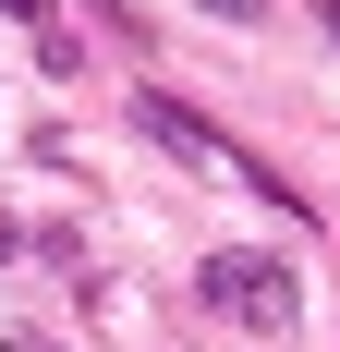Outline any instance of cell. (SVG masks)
<instances>
[{
  "label": "cell",
  "mask_w": 340,
  "mask_h": 352,
  "mask_svg": "<svg viewBox=\"0 0 340 352\" xmlns=\"http://www.w3.org/2000/svg\"><path fill=\"white\" fill-rule=\"evenodd\" d=\"M316 25H328V36H340V0H316Z\"/></svg>",
  "instance_id": "5"
},
{
  "label": "cell",
  "mask_w": 340,
  "mask_h": 352,
  "mask_svg": "<svg viewBox=\"0 0 340 352\" xmlns=\"http://www.w3.org/2000/svg\"><path fill=\"white\" fill-rule=\"evenodd\" d=\"M0 352H61V340H0Z\"/></svg>",
  "instance_id": "6"
},
{
  "label": "cell",
  "mask_w": 340,
  "mask_h": 352,
  "mask_svg": "<svg viewBox=\"0 0 340 352\" xmlns=\"http://www.w3.org/2000/svg\"><path fill=\"white\" fill-rule=\"evenodd\" d=\"M206 304L243 316V328H292V316H304V280H292V255L231 243V255H206Z\"/></svg>",
  "instance_id": "1"
},
{
  "label": "cell",
  "mask_w": 340,
  "mask_h": 352,
  "mask_svg": "<svg viewBox=\"0 0 340 352\" xmlns=\"http://www.w3.org/2000/svg\"><path fill=\"white\" fill-rule=\"evenodd\" d=\"M206 12H219V25H255V12H268V0H206Z\"/></svg>",
  "instance_id": "3"
},
{
  "label": "cell",
  "mask_w": 340,
  "mask_h": 352,
  "mask_svg": "<svg viewBox=\"0 0 340 352\" xmlns=\"http://www.w3.org/2000/svg\"><path fill=\"white\" fill-rule=\"evenodd\" d=\"M12 255H25V231H12V219H0V267H12Z\"/></svg>",
  "instance_id": "4"
},
{
  "label": "cell",
  "mask_w": 340,
  "mask_h": 352,
  "mask_svg": "<svg viewBox=\"0 0 340 352\" xmlns=\"http://www.w3.org/2000/svg\"><path fill=\"white\" fill-rule=\"evenodd\" d=\"M134 122H146V134L170 146V158H195V170H219V134H206V122H195L182 98H134Z\"/></svg>",
  "instance_id": "2"
}]
</instances>
